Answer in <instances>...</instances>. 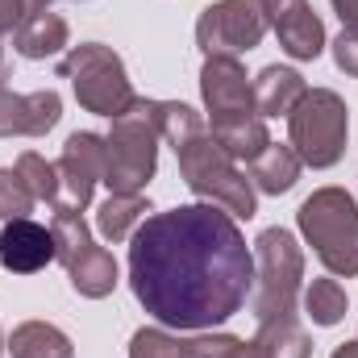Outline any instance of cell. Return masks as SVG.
<instances>
[{"mask_svg": "<svg viewBox=\"0 0 358 358\" xmlns=\"http://www.w3.org/2000/svg\"><path fill=\"white\" fill-rule=\"evenodd\" d=\"M129 287L167 329H217L255 292V250L225 208L179 204L134 229Z\"/></svg>", "mask_w": 358, "mask_h": 358, "instance_id": "1", "label": "cell"}, {"mask_svg": "<svg viewBox=\"0 0 358 358\" xmlns=\"http://www.w3.org/2000/svg\"><path fill=\"white\" fill-rule=\"evenodd\" d=\"M300 234L334 275H358V204L346 187H317L300 213Z\"/></svg>", "mask_w": 358, "mask_h": 358, "instance_id": "2", "label": "cell"}, {"mask_svg": "<svg viewBox=\"0 0 358 358\" xmlns=\"http://www.w3.org/2000/svg\"><path fill=\"white\" fill-rule=\"evenodd\" d=\"M179 155V176L183 183L204 200V204H217L225 208L229 217H255L259 213V196H255V183L238 171V163L221 150V142L204 129L200 138L183 142L176 150Z\"/></svg>", "mask_w": 358, "mask_h": 358, "instance_id": "3", "label": "cell"}, {"mask_svg": "<svg viewBox=\"0 0 358 358\" xmlns=\"http://www.w3.org/2000/svg\"><path fill=\"white\" fill-rule=\"evenodd\" d=\"M59 76L71 80L76 88V100L96 113V117H121L138 96H134V84L125 76V63L113 46L104 42H84V46H71L63 59H59Z\"/></svg>", "mask_w": 358, "mask_h": 358, "instance_id": "4", "label": "cell"}, {"mask_svg": "<svg viewBox=\"0 0 358 358\" xmlns=\"http://www.w3.org/2000/svg\"><path fill=\"white\" fill-rule=\"evenodd\" d=\"M104 183L108 192H146L159 167V129L150 121V100H134L121 117H113V134L104 138Z\"/></svg>", "mask_w": 358, "mask_h": 358, "instance_id": "5", "label": "cell"}, {"mask_svg": "<svg viewBox=\"0 0 358 358\" xmlns=\"http://www.w3.org/2000/svg\"><path fill=\"white\" fill-rule=\"evenodd\" d=\"M287 129H292V150L300 155V163L325 171L346 155V138H350L346 100L329 88L304 92L300 104L287 113Z\"/></svg>", "mask_w": 358, "mask_h": 358, "instance_id": "6", "label": "cell"}, {"mask_svg": "<svg viewBox=\"0 0 358 358\" xmlns=\"http://www.w3.org/2000/svg\"><path fill=\"white\" fill-rule=\"evenodd\" d=\"M304 279V255L287 229H263L255 242V317L267 321L275 313L296 308V292Z\"/></svg>", "mask_w": 358, "mask_h": 358, "instance_id": "7", "label": "cell"}, {"mask_svg": "<svg viewBox=\"0 0 358 358\" xmlns=\"http://www.w3.org/2000/svg\"><path fill=\"white\" fill-rule=\"evenodd\" d=\"M267 34V8L263 0H217L200 13L196 21V46L204 50V59L213 55H246L263 42Z\"/></svg>", "mask_w": 358, "mask_h": 358, "instance_id": "8", "label": "cell"}, {"mask_svg": "<svg viewBox=\"0 0 358 358\" xmlns=\"http://www.w3.org/2000/svg\"><path fill=\"white\" fill-rule=\"evenodd\" d=\"M104 159H108V146L100 134H71L63 155H59V183H63V208H88L96 183H104Z\"/></svg>", "mask_w": 358, "mask_h": 358, "instance_id": "9", "label": "cell"}, {"mask_svg": "<svg viewBox=\"0 0 358 358\" xmlns=\"http://www.w3.org/2000/svg\"><path fill=\"white\" fill-rule=\"evenodd\" d=\"M200 96H204V108L213 113V121L255 113L250 76H246V67H242L238 59H229V55L204 59V67H200Z\"/></svg>", "mask_w": 358, "mask_h": 358, "instance_id": "10", "label": "cell"}, {"mask_svg": "<svg viewBox=\"0 0 358 358\" xmlns=\"http://www.w3.org/2000/svg\"><path fill=\"white\" fill-rule=\"evenodd\" d=\"M263 8L283 55H292L296 63H313L325 50V25L308 0H263Z\"/></svg>", "mask_w": 358, "mask_h": 358, "instance_id": "11", "label": "cell"}, {"mask_svg": "<svg viewBox=\"0 0 358 358\" xmlns=\"http://www.w3.org/2000/svg\"><path fill=\"white\" fill-rule=\"evenodd\" d=\"M59 117H63V100L55 88L29 96L0 88V138H42L59 125Z\"/></svg>", "mask_w": 358, "mask_h": 358, "instance_id": "12", "label": "cell"}, {"mask_svg": "<svg viewBox=\"0 0 358 358\" xmlns=\"http://www.w3.org/2000/svg\"><path fill=\"white\" fill-rule=\"evenodd\" d=\"M46 263H55V234L29 217L4 221L0 229V267L8 275H34Z\"/></svg>", "mask_w": 358, "mask_h": 358, "instance_id": "13", "label": "cell"}, {"mask_svg": "<svg viewBox=\"0 0 358 358\" xmlns=\"http://www.w3.org/2000/svg\"><path fill=\"white\" fill-rule=\"evenodd\" d=\"M250 88H255V113L259 117H287L300 104V96L308 92V84H304L300 71L275 63V67H263L259 71V80Z\"/></svg>", "mask_w": 358, "mask_h": 358, "instance_id": "14", "label": "cell"}, {"mask_svg": "<svg viewBox=\"0 0 358 358\" xmlns=\"http://www.w3.org/2000/svg\"><path fill=\"white\" fill-rule=\"evenodd\" d=\"M67 21L59 17V13H50V8H42V13H29L17 29H13V50L21 55V59H50V55H59L63 46H67Z\"/></svg>", "mask_w": 358, "mask_h": 358, "instance_id": "15", "label": "cell"}, {"mask_svg": "<svg viewBox=\"0 0 358 358\" xmlns=\"http://www.w3.org/2000/svg\"><path fill=\"white\" fill-rule=\"evenodd\" d=\"M208 134L221 142V150H225L234 163H255V159L271 146V134H267V125H263L259 113H246V117H221V121H213Z\"/></svg>", "mask_w": 358, "mask_h": 358, "instance_id": "16", "label": "cell"}, {"mask_svg": "<svg viewBox=\"0 0 358 358\" xmlns=\"http://www.w3.org/2000/svg\"><path fill=\"white\" fill-rule=\"evenodd\" d=\"M67 279H71V287H76L84 300H104V296H113V287H117V259H113L104 246L92 242L84 255H76V259L67 263Z\"/></svg>", "mask_w": 358, "mask_h": 358, "instance_id": "17", "label": "cell"}, {"mask_svg": "<svg viewBox=\"0 0 358 358\" xmlns=\"http://www.w3.org/2000/svg\"><path fill=\"white\" fill-rule=\"evenodd\" d=\"M146 213H150V200L142 192H108V200L96 208V229L108 242H125L146 221Z\"/></svg>", "mask_w": 358, "mask_h": 358, "instance_id": "18", "label": "cell"}, {"mask_svg": "<svg viewBox=\"0 0 358 358\" xmlns=\"http://www.w3.org/2000/svg\"><path fill=\"white\" fill-rule=\"evenodd\" d=\"M255 342H259V350L267 358H308L313 355V338H308V329L296 321V308L259 321V338H255Z\"/></svg>", "mask_w": 358, "mask_h": 358, "instance_id": "19", "label": "cell"}, {"mask_svg": "<svg viewBox=\"0 0 358 358\" xmlns=\"http://www.w3.org/2000/svg\"><path fill=\"white\" fill-rule=\"evenodd\" d=\"M300 155L292 150V146H283V142H271L267 150L250 163V183L259 187V192H267V196H283V192H292L296 187V179H300Z\"/></svg>", "mask_w": 358, "mask_h": 358, "instance_id": "20", "label": "cell"}, {"mask_svg": "<svg viewBox=\"0 0 358 358\" xmlns=\"http://www.w3.org/2000/svg\"><path fill=\"white\" fill-rule=\"evenodd\" d=\"M8 350H13V358H76L71 338L59 325H50V321L17 325L13 338H8Z\"/></svg>", "mask_w": 358, "mask_h": 358, "instance_id": "21", "label": "cell"}, {"mask_svg": "<svg viewBox=\"0 0 358 358\" xmlns=\"http://www.w3.org/2000/svg\"><path fill=\"white\" fill-rule=\"evenodd\" d=\"M150 121H155L159 138L171 142L176 150L183 146V142H192V138L204 134L200 113H196L192 104H183V100H150Z\"/></svg>", "mask_w": 358, "mask_h": 358, "instance_id": "22", "label": "cell"}, {"mask_svg": "<svg viewBox=\"0 0 358 358\" xmlns=\"http://www.w3.org/2000/svg\"><path fill=\"white\" fill-rule=\"evenodd\" d=\"M50 234H55V259L67 267L76 255H84L92 246V234L88 225H84V217H80V208H55V221H50Z\"/></svg>", "mask_w": 358, "mask_h": 358, "instance_id": "23", "label": "cell"}, {"mask_svg": "<svg viewBox=\"0 0 358 358\" xmlns=\"http://www.w3.org/2000/svg\"><path fill=\"white\" fill-rule=\"evenodd\" d=\"M304 313L313 317V325H338L346 317V292L338 279H313L304 292Z\"/></svg>", "mask_w": 358, "mask_h": 358, "instance_id": "24", "label": "cell"}, {"mask_svg": "<svg viewBox=\"0 0 358 358\" xmlns=\"http://www.w3.org/2000/svg\"><path fill=\"white\" fill-rule=\"evenodd\" d=\"M17 176L25 179V187H29L34 200H59V192H63V183H59V167L46 163V159L34 155V150H25V155L17 159Z\"/></svg>", "mask_w": 358, "mask_h": 358, "instance_id": "25", "label": "cell"}, {"mask_svg": "<svg viewBox=\"0 0 358 358\" xmlns=\"http://www.w3.org/2000/svg\"><path fill=\"white\" fill-rule=\"evenodd\" d=\"M34 196L25 187V179L17 176V167H0V221H21L29 217Z\"/></svg>", "mask_w": 358, "mask_h": 358, "instance_id": "26", "label": "cell"}, {"mask_svg": "<svg viewBox=\"0 0 358 358\" xmlns=\"http://www.w3.org/2000/svg\"><path fill=\"white\" fill-rule=\"evenodd\" d=\"M129 358H183V338L167 329H138L129 338Z\"/></svg>", "mask_w": 358, "mask_h": 358, "instance_id": "27", "label": "cell"}, {"mask_svg": "<svg viewBox=\"0 0 358 358\" xmlns=\"http://www.w3.org/2000/svg\"><path fill=\"white\" fill-rule=\"evenodd\" d=\"M238 342L242 338H229V334H196L183 342V358H229Z\"/></svg>", "mask_w": 358, "mask_h": 358, "instance_id": "28", "label": "cell"}, {"mask_svg": "<svg viewBox=\"0 0 358 358\" xmlns=\"http://www.w3.org/2000/svg\"><path fill=\"white\" fill-rule=\"evenodd\" d=\"M334 63H338V71H346V76L358 80V29L355 25H346L334 38Z\"/></svg>", "mask_w": 358, "mask_h": 358, "instance_id": "29", "label": "cell"}, {"mask_svg": "<svg viewBox=\"0 0 358 358\" xmlns=\"http://www.w3.org/2000/svg\"><path fill=\"white\" fill-rule=\"evenodd\" d=\"M29 17V0H0V34H13Z\"/></svg>", "mask_w": 358, "mask_h": 358, "instance_id": "30", "label": "cell"}, {"mask_svg": "<svg viewBox=\"0 0 358 358\" xmlns=\"http://www.w3.org/2000/svg\"><path fill=\"white\" fill-rule=\"evenodd\" d=\"M334 4V13L342 17V25H355L358 29V0H329Z\"/></svg>", "mask_w": 358, "mask_h": 358, "instance_id": "31", "label": "cell"}, {"mask_svg": "<svg viewBox=\"0 0 358 358\" xmlns=\"http://www.w3.org/2000/svg\"><path fill=\"white\" fill-rule=\"evenodd\" d=\"M229 358H267V355L259 350V342H238V346L229 350Z\"/></svg>", "mask_w": 358, "mask_h": 358, "instance_id": "32", "label": "cell"}, {"mask_svg": "<svg viewBox=\"0 0 358 358\" xmlns=\"http://www.w3.org/2000/svg\"><path fill=\"white\" fill-rule=\"evenodd\" d=\"M334 358H358V342H346V346H338Z\"/></svg>", "mask_w": 358, "mask_h": 358, "instance_id": "33", "label": "cell"}, {"mask_svg": "<svg viewBox=\"0 0 358 358\" xmlns=\"http://www.w3.org/2000/svg\"><path fill=\"white\" fill-rule=\"evenodd\" d=\"M4 80H8V59H4V46H0V88H4Z\"/></svg>", "mask_w": 358, "mask_h": 358, "instance_id": "34", "label": "cell"}, {"mask_svg": "<svg viewBox=\"0 0 358 358\" xmlns=\"http://www.w3.org/2000/svg\"><path fill=\"white\" fill-rule=\"evenodd\" d=\"M46 4H50V0H29V13H42Z\"/></svg>", "mask_w": 358, "mask_h": 358, "instance_id": "35", "label": "cell"}, {"mask_svg": "<svg viewBox=\"0 0 358 358\" xmlns=\"http://www.w3.org/2000/svg\"><path fill=\"white\" fill-rule=\"evenodd\" d=\"M0 350H4V334H0Z\"/></svg>", "mask_w": 358, "mask_h": 358, "instance_id": "36", "label": "cell"}]
</instances>
